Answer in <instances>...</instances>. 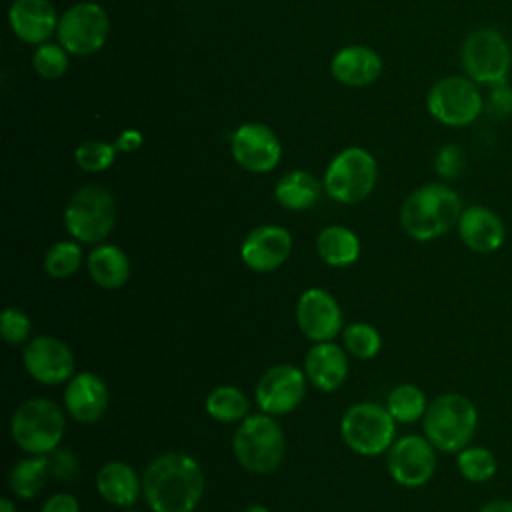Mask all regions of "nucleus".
<instances>
[{
  "label": "nucleus",
  "instance_id": "1",
  "mask_svg": "<svg viewBox=\"0 0 512 512\" xmlns=\"http://www.w3.org/2000/svg\"><path fill=\"white\" fill-rule=\"evenodd\" d=\"M142 492L152 512H192L204 494L202 468L184 452L160 454L144 472Z\"/></svg>",
  "mask_w": 512,
  "mask_h": 512
},
{
  "label": "nucleus",
  "instance_id": "2",
  "mask_svg": "<svg viewBox=\"0 0 512 512\" xmlns=\"http://www.w3.org/2000/svg\"><path fill=\"white\" fill-rule=\"evenodd\" d=\"M462 210L456 190L440 182H428L406 196L400 208V224L410 238L430 242L450 232L458 224Z\"/></svg>",
  "mask_w": 512,
  "mask_h": 512
},
{
  "label": "nucleus",
  "instance_id": "3",
  "mask_svg": "<svg viewBox=\"0 0 512 512\" xmlns=\"http://www.w3.org/2000/svg\"><path fill=\"white\" fill-rule=\"evenodd\" d=\"M478 426V410L474 402L460 392L436 396L424 412V436L430 444L448 454H456L468 446Z\"/></svg>",
  "mask_w": 512,
  "mask_h": 512
},
{
  "label": "nucleus",
  "instance_id": "4",
  "mask_svg": "<svg viewBox=\"0 0 512 512\" xmlns=\"http://www.w3.org/2000/svg\"><path fill=\"white\" fill-rule=\"evenodd\" d=\"M232 450L240 466L248 472L270 474L284 458V432L270 414H252L236 428Z\"/></svg>",
  "mask_w": 512,
  "mask_h": 512
},
{
  "label": "nucleus",
  "instance_id": "5",
  "mask_svg": "<svg viewBox=\"0 0 512 512\" xmlns=\"http://www.w3.org/2000/svg\"><path fill=\"white\" fill-rule=\"evenodd\" d=\"M10 432L24 452L50 454L64 438V412L48 398H30L12 414Z\"/></svg>",
  "mask_w": 512,
  "mask_h": 512
},
{
  "label": "nucleus",
  "instance_id": "6",
  "mask_svg": "<svg viewBox=\"0 0 512 512\" xmlns=\"http://www.w3.org/2000/svg\"><path fill=\"white\" fill-rule=\"evenodd\" d=\"M116 202L112 194L96 184L84 186L72 194L64 208V226L74 240L98 244L114 228Z\"/></svg>",
  "mask_w": 512,
  "mask_h": 512
},
{
  "label": "nucleus",
  "instance_id": "7",
  "mask_svg": "<svg viewBox=\"0 0 512 512\" xmlns=\"http://www.w3.org/2000/svg\"><path fill=\"white\" fill-rule=\"evenodd\" d=\"M460 62L470 80L492 86L508 78L512 50L504 34L496 28H478L464 38Z\"/></svg>",
  "mask_w": 512,
  "mask_h": 512
},
{
  "label": "nucleus",
  "instance_id": "8",
  "mask_svg": "<svg viewBox=\"0 0 512 512\" xmlns=\"http://www.w3.org/2000/svg\"><path fill=\"white\" fill-rule=\"evenodd\" d=\"M378 166L370 152L352 146L332 158L324 174L326 194L342 204L364 200L376 186Z\"/></svg>",
  "mask_w": 512,
  "mask_h": 512
},
{
  "label": "nucleus",
  "instance_id": "9",
  "mask_svg": "<svg viewBox=\"0 0 512 512\" xmlns=\"http://www.w3.org/2000/svg\"><path fill=\"white\" fill-rule=\"evenodd\" d=\"M396 420L386 406L376 402H360L350 406L340 420L342 440L350 450L362 456H378L394 442Z\"/></svg>",
  "mask_w": 512,
  "mask_h": 512
},
{
  "label": "nucleus",
  "instance_id": "10",
  "mask_svg": "<svg viewBox=\"0 0 512 512\" xmlns=\"http://www.w3.org/2000/svg\"><path fill=\"white\" fill-rule=\"evenodd\" d=\"M426 108L440 124L458 128L472 124L482 114L484 100L468 76H446L428 90Z\"/></svg>",
  "mask_w": 512,
  "mask_h": 512
},
{
  "label": "nucleus",
  "instance_id": "11",
  "mask_svg": "<svg viewBox=\"0 0 512 512\" xmlns=\"http://www.w3.org/2000/svg\"><path fill=\"white\" fill-rule=\"evenodd\" d=\"M106 10L96 2H78L58 20V40L70 54L88 56L98 52L108 38Z\"/></svg>",
  "mask_w": 512,
  "mask_h": 512
},
{
  "label": "nucleus",
  "instance_id": "12",
  "mask_svg": "<svg viewBox=\"0 0 512 512\" xmlns=\"http://www.w3.org/2000/svg\"><path fill=\"white\" fill-rule=\"evenodd\" d=\"M436 448L426 436L408 434L388 448L386 466L394 482L404 488L424 486L436 472Z\"/></svg>",
  "mask_w": 512,
  "mask_h": 512
},
{
  "label": "nucleus",
  "instance_id": "13",
  "mask_svg": "<svg viewBox=\"0 0 512 512\" xmlns=\"http://www.w3.org/2000/svg\"><path fill=\"white\" fill-rule=\"evenodd\" d=\"M306 394V376L292 364L268 368L256 382V402L262 412L282 416L300 406Z\"/></svg>",
  "mask_w": 512,
  "mask_h": 512
},
{
  "label": "nucleus",
  "instance_id": "14",
  "mask_svg": "<svg viewBox=\"0 0 512 512\" xmlns=\"http://www.w3.org/2000/svg\"><path fill=\"white\" fill-rule=\"evenodd\" d=\"M26 372L40 384L56 386L74 376V356L66 342L54 336L32 338L22 352Z\"/></svg>",
  "mask_w": 512,
  "mask_h": 512
},
{
  "label": "nucleus",
  "instance_id": "15",
  "mask_svg": "<svg viewBox=\"0 0 512 512\" xmlns=\"http://www.w3.org/2000/svg\"><path fill=\"white\" fill-rule=\"evenodd\" d=\"M232 156L248 172H270L282 156V146L278 136L258 122H248L236 128L232 134Z\"/></svg>",
  "mask_w": 512,
  "mask_h": 512
},
{
  "label": "nucleus",
  "instance_id": "16",
  "mask_svg": "<svg viewBox=\"0 0 512 512\" xmlns=\"http://www.w3.org/2000/svg\"><path fill=\"white\" fill-rule=\"evenodd\" d=\"M300 332L314 342H330L342 328V312L336 298L322 288H308L296 304Z\"/></svg>",
  "mask_w": 512,
  "mask_h": 512
},
{
  "label": "nucleus",
  "instance_id": "17",
  "mask_svg": "<svg viewBox=\"0 0 512 512\" xmlns=\"http://www.w3.org/2000/svg\"><path fill=\"white\" fill-rule=\"evenodd\" d=\"M290 250V232L276 224H264L248 232L240 246V256L242 262L254 272H272L288 260Z\"/></svg>",
  "mask_w": 512,
  "mask_h": 512
},
{
  "label": "nucleus",
  "instance_id": "18",
  "mask_svg": "<svg viewBox=\"0 0 512 512\" xmlns=\"http://www.w3.org/2000/svg\"><path fill=\"white\" fill-rule=\"evenodd\" d=\"M464 246L476 254H494L506 240V226L502 218L488 206H468L462 210L456 224Z\"/></svg>",
  "mask_w": 512,
  "mask_h": 512
},
{
  "label": "nucleus",
  "instance_id": "19",
  "mask_svg": "<svg viewBox=\"0 0 512 512\" xmlns=\"http://www.w3.org/2000/svg\"><path fill=\"white\" fill-rule=\"evenodd\" d=\"M64 406L80 424L100 420L108 408V388L104 380L94 372L74 374L64 390Z\"/></svg>",
  "mask_w": 512,
  "mask_h": 512
},
{
  "label": "nucleus",
  "instance_id": "20",
  "mask_svg": "<svg viewBox=\"0 0 512 512\" xmlns=\"http://www.w3.org/2000/svg\"><path fill=\"white\" fill-rule=\"evenodd\" d=\"M8 20L12 32L30 44H44L58 30V16L50 0H14Z\"/></svg>",
  "mask_w": 512,
  "mask_h": 512
},
{
  "label": "nucleus",
  "instance_id": "21",
  "mask_svg": "<svg viewBox=\"0 0 512 512\" xmlns=\"http://www.w3.org/2000/svg\"><path fill=\"white\" fill-rule=\"evenodd\" d=\"M304 374L322 392L340 388L348 376V358L344 350L330 342H316L304 358Z\"/></svg>",
  "mask_w": 512,
  "mask_h": 512
},
{
  "label": "nucleus",
  "instance_id": "22",
  "mask_svg": "<svg viewBox=\"0 0 512 512\" xmlns=\"http://www.w3.org/2000/svg\"><path fill=\"white\" fill-rule=\"evenodd\" d=\"M330 72L340 84L366 86L382 74V58L368 46H344L334 54Z\"/></svg>",
  "mask_w": 512,
  "mask_h": 512
},
{
  "label": "nucleus",
  "instance_id": "23",
  "mask_svg": "<svg viewBox=\"0 0 512 512\" xmlns=\"http://www.w3.org/2000/svg\"><path fill=\"white\" fill-rule=\"evenodd\" d=\"M98 494L116 506H130L140 496L142 484L138 474L126 462H106L96 474Z\"/></svg>",
  "mask_w": 512,
  "mask_h": 512
},
{
  "label": "nucleus",
  "instance_id": "24",
  "mask_svg": "<svg viewBox=\"0 0 512 512\" xmlns=\"http://www.w3.org/2000/svg\"><path fill=\"white\" fill-rule=\"evenodd\" d=\"M90 278L108 290L120 288L130 278V260L114 244H100L88 254Z\"/></svg>",
  "mask_w": 512,
  "mask_h": 512
},
{
  "label": "nucleus",
  "instance_id": "25",
  "mask_svg": "<svg viewBox=\"0 0 512 512\" xmlns=\"http://www.w3.org/2000/svg\"><path fill=\"white\" fill-rule=\"evenodd\" d=\"M318 256L336 268L350 266L360 256V240L358 236L346 226H326L316 238Z\"/></svg>",
  "mask_w": 512,
  "mask_h": 512
},
{
  "label": "nucleus",
  "instance_id": "26",
  "mask_svg": "<svg viewBox=\"0 0 512 512\" xmlns=\"http://www.w3.org/2000/svg\"><path fill=\"white\" fill-rule=\"evenodd\" d=\"M274 196L286 210H306L318 202L320 182L306 170H292L276 182Z\"/></svg>",
  "mask_w": 512,
  "mask_h": 512
},
{
  "label": "nucleus",
  "instance_id": "27",
  "mask_svg": "<svg viewBox=\"0 0 512 512\" xmlns=\"http://www.w3.org/2000/svg\"><path fill=\"white\" fill-rule=\"evenodd\" d=\"M48 470L50 460L46 458V454H34L18 460L10 470V490L24 500L36 496L48 478Z\"/></svg>",
  "mask_w": 512,
  "mask_h": 512
},
{
  "label": "nucleus",
  "instance_id": "28",
  "mask_svg": "<svg viewBox=\"0 0 512 512\" xmlns=\"http://www.w3.org/2000/svg\"><path fill=\"white\" fill-rule=\"evenodd\" d=\"M426 408H428L426 396L414 384H400L392 388L386 398V410L396 422H402V424H410L424 418Z\"/></svg>",
  "mask_w": 512,
  "mask_h": 512
},
{
  "label": "nucleus",
  "instance_id": "29",
  "mask_svg": "<svg viewBox=\"0 0 512 512\" xmlns=\"http://www.w3.org/2000/svg\"><path fill=\"white\" fill-rule=\"evenodd\" d=\"M206 412L218 422H238L248 412V398L236 386H218L206 398Z\"/></svg>",
  "mask_w": 512,
  "mask_h": 512
},
{
  "label": "nucleus",
  "instance_id": "30",
  "mask_svg": "<svg viewBox=\"0 0 512 512\" xmlns=\"http://www.w3.org/2000/svg\"><path fill=\"white\" fill-rule=\"evenodd\" d=\"M456 468L472 484H482L494 478L498 470L496 456L484 446H466L456 452Z\"/></svg>",
  "mask_w": 512,
  "mask_h": 512
},
{
  "label": "nucleus",
  "instance_id": "31",
  "mask_svg": "<svg viewBox=\"0 0 512 512\" xmlns=\"http://www.w3.org/2000/svg\"><path fill=\"white\" fill-rule=\"evenodd\" d=\"M82 262V250L72 240L56 242L44 256V270L56 280L70 278Z\"/></svg>",
  "mask_w": 512,
  "mask_h": 512
},
{
  "label": "nucleus",
  "instance_id": "32",
  "mask_svg": "<svg viewBox=\"0 0 512 512\" xmlns=\"http://www.w3.org/2000/svg\"><path fill=\"white\" fill-rule=\"evenodd\" d=\"M342 338H344L346 350L354 358H360V360L374 358L382 348L380 332L366 322H354V324L346 326Z\"/></svg>",
  "mask_w": 512,
  "mask_h": 512
},
{
  "label": "nucleus",
  "instance_id": "33",
  "mask_svg": "<svg viewBox=\"0 0 512 512\" xmlns=\"http://www.w3.org/2000/svg\"><path fill=\"white\" fill-rule=\"evenodd\" d=\"M114 158H116V146L104 140L82 142L74 152L76 164L86 172H102L108 166H112Z\"/></svg>",
  "mask_w": 512,
  "mask_h": 512
},
{
  "label": "nucleus",
  "instance_id": "34",
  "mask_svg": "<svg viewBox=\"0 0 512 512\" xmlns=\"http://www.w3.org/2000/svg\"><path fill=\"white\" fill-rule=\"evenodd\" d=\"M32 66L46 80L60 78L68 68L66 48L58 44H46V42L40 44L32 56Z\"/></svg>",
  "mask_w": 512,
  "mask_h": 512
},
{
  "label": "nucleus",
  "instance_id": "35",
  "mask_svg": "<svg viewBox=\"0 0 512 512\" xmlns=\"http://www.w3.org/2000/svg\"><path fill=\"white\" fill-rule=\"evenodd\" d=\"M0 332L8 344H22L32 332V320L20 308H6L0 316Z\"/></svg>",
  "mask_w": 512,
  "mask_h": 512
},
{
  "label": "nucleus",
  "instance_id": "36",
  "mask_svg": "<svg viewBox=\"0 0 512 512\" xmlns=\"http://www.w3.org/2000/svg\"><path fill=\"white\" fill-rule=\"evenodd\" d=\"M434 168L442 178H456L464 168V152L454 144H446L434 158Z\"/></svg>",
  "mask_w": 512,
  "mask_h": 512
},
{
  "label": "nucleus",
  "instance_id": "37",
  "mask_svg": "<svg viewBox=\"0 0 512 512\" xmlns=\"http://www.w3.org/2000/svg\"><path fill=\"white\" fill-rule=\"evenodd\" d=\"M486 110L496 120H504L512 114V86L506 80L490 86Z\"/></svg>",
  "mask_w": 512,
  "mask_h": 512
},
{
  "label": "nucleus",
  "instance_id": "38",
  "mask_svg": "<svg viewBox=\"0 0 512 512\" xmlns=\"http://www.w3.org/2000/svg\"><path fill=\"white\" fill-rule=\"evenodd\" d=\"M76 458L70 450H56L54 452V458L50 460V468H52V474L56 478H64V480H70L76 476Z\"/></svg>",
  "mask_w": 512,
  "mask_h": 512
},
{
  "label": "nucleus",
  "instance_id": "39",
  "mask_svg": "<svg viewBox=\"0 0 512 512\" xmlns=\"http://www.w3.org/2000/svg\"><path fill=\"white\" fill-rule=\"evenodd\" d=\"M40 512H80V504L76 496L68 492H58L52 494L40 508Z\"/></svg>",
  "mask_w": 512,
  "mask_h": 512
},
{
  "label": "nucleus",
  "instance_id": "40",
  "mask_svg": "<svg viewBox=\"0 0 512 512\" xmlns=\"http://www.w3.org/2000/svg\"><path fill=\"white\" fill-rule=\"evenodd\" d=\"M142 144V134L138 130H124L118 140H116V150H122V152H132L136 150L138 146Z\"/></svg>",
  "mask_w": 512,
  "mask_h": 512
},
{
  "label": "nucleus",
  "instance_id": "41",
  "mask_svg": "<svg viewBox=\"0 0 512 512\" xmlns=\"http://www.w3.org/2000/svg\"><path fill=\"white\" fill-rule=\"evenodd\" d=\"M478 512H512V500H506V498L490 500Z\"/></svg>",
  "mask_w": 512,
  "mask_h": 512
},
{
  "label": "nucleus",
  "instance_id": "42",
  "mask_svg": "<svg viewBox=\"0 0 512 512\" xmlns=\"http://www.w3.org/2000/svg\"><path fill=\"white\" fill-rule=\"evenodd\" d=\"M0 512H16V508L8 498H2L0 500Z\"/></svg>",
  "mask_w": 512,
  "mask_h": 512
},
{
  "label": "nucleus",
  "instance_id": "43",
  "mask_svg": "<svg viewBox=\"0 0 512 512\" xmlns=\"http://www.w3.org/2000/svg\"><path fill=\"white\" fill-rule=\"evenodd\" d=\"M242 512H270V510L266 506H262V504H250Z\"/></svg>",
  "mask_w": 512,
  "mask_h": 512
}]
</instances>
